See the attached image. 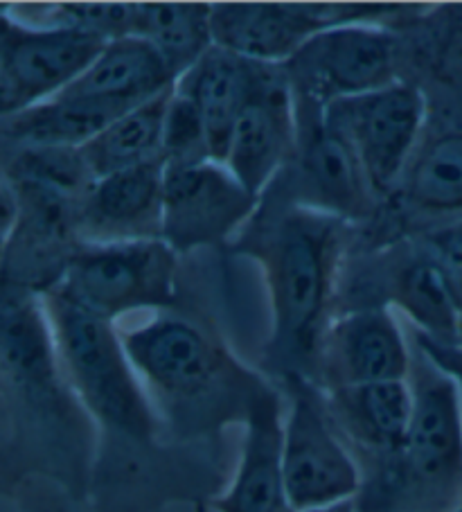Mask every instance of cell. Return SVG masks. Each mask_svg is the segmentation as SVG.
<instances>
[{
  "label": "cell",
  "instance_id": "2e32d148",
  "mask_svg": "<svg viewBox=\"0 0 462 512\" xmlns=\"http://www.w3.org/2000/svg\"><path fill=\"white\" fill-rule=\"evenodd\" d=\"M284 422L280 400L269 388L251 393L246 409V438L235 481L215 501L217 512H273L284 497Z\"/></svg>",
  "mask_w": 462,
  "mask_h": 512
},
{
  "label": "cell",
  "instance_id": "d4e9b609",
  "mask_svg": "<svg viewBox=\"0 0 462 512\" xmlns=\"http://www.w3.org/2000/svg\"><path fill=\"white\" fill-rule=\"evenodd\" d=\"M402 28L415 30L411 43L417 70L449 113L462 118V5H440L417 19H406Z\"/></svg>",
  "mask_w": 462,
  "mask_h": 512
},
{
  "label": "cell",
  "instance_id": "8fae6325",
  "mask_svg": "<svg viewBox=\"0 0 462 512\" xmlns=\"http://www.w3.org/2000/svg\"><path fill=\"white\" fill-rule=\"evenodd\" d=\"M296 206L339 219L372 215L375 192L350 145L325 122V109L296 100Z\"/></svg>",
  "mask_w": 462,
  "mask_h": 512
},
{
  "label": "cell",
  "instance_id": "836d02e7",
  "mask_svg": "<svg viewBox=\"0 0 462 512\" xmlns=\"http://www.w3.org/2000/svg\"><path fill=\"white\" fill-rule=\"evenodd\" d=\"M458 512H462V506H460V510H458Z\"/></svg>",
  "mask_w": 462,
  "mask_h": 512
},
{
  "label": "cell",
  "instance_id": "7c38bea8",
  "mask_svg": "<svg viewBox=\"0 0 462 512\" xmlns=\"http://www.w3.org/2000/svg\"><path fill=\"white\" fill-rule=\"evenodd\" d=\"M122 341L142 382L174 404L199 400L224 370L208 334L179 316H156Z\"/></svg>",
  "mask_w": 462,
  "mask_h": 512
},
{
  "label": "cell",
  "instance_id": "ffe728a7",
  "mask_svg": "<svg viewBox=\"0 0 462 512\" xmlns=\"http://www.w3.org/2000/svg\"><path fill=\"white\" fill-rule=\"evenodd\" d=\"M129 109L111 102L59 93L3 118L7 147H84Z\"/></svg>",
  "mask_w": 462,
  "mask_h": 512
},
{
  "label": "cell",
  "instance_id": "4dcf8cb0",
  "mask_svg": "<svg viewBox=\"0 0 462 512\" xmlns=\"http://www.w3.org/2000/svg\"><path fill=\"white\" fill-rule=\"evenodd\" d=\"M449 278L453 287V298H456V307H458V325H460V343H462V271L449 269Z\"/></svg>",
  "mask_w": 462,
  "mask_h": 512
},
{
  "label": "cell",
  "instance_id": "277c9868",
  "mask_svg": "<svg viewBox=\"0 0 462 512\" xmlns=\"http://www.w3.org/2000/svg\"><path fill=\"white\" fill-rule=\"evenodd\" d=\"M176 255L165 240L82 242L57 289L106 321L136 310L172 307L179 271Z\"/></svg>",
  "mask_w": 462,
  "mask_h": 512
},
{
  "label": "cell",
  "instance_id": "f546056e",
  "mask_svg": "<svg viewBox=\"0 0 462 512\" xmlns=\"http://www.w3.org/2000/svg\"><path fill=\"white\" fill-rule=\"evenodd\" d=\"M0 197H3V240L5 237H10L16 222H19L21 217V199H19V192H16L14 185L5 179L3 176V190H0Z\"/></svg>",
  "mask_w": 462,
  "mask_h": 512
},
{
  "label": "cell",
  "instance_id": "7a4b0ae2",
  "mask_svg": "<svg viewBox=\"0 0 462 512\" xmlns=\"http://www.w3.org/2000/svg\"><path fill=\"white\" fill-rule=\"evenodd\" d=\"M46 314L59 366L93 418L115 434L149 443L154 409L113 321L79 307L57 287L46 291Z\"/></svg>",
  "mask_w": 462,
  "mask_h": 512
},
{
  "label": "cell",
  "instance_id": "4fadbf2b",
  "mask_svg": "<svg viewBox=\"0 0 462 512\" xmlns=\"http://www.w3.org/2000/svg\"><path fill=\"white\" fill-rule=\"evenodd\" d=\"M413 352L386 307L372 305L332 321L325 334L318 379L325 391L377 382H402L411 375Z\"/></svg>",
  "mask_w": 462,
  "mask_h": 512
},
{
  "label": "cell",
  "instance_id": "83f0119b",
  "mask_svg": "<svg viewBox=\"0 0 462 512\" xmlns=\"http://www.w3.org/2000/svg\"><path fill=\"white\" fill-rule=\"evenodd\" d=\"M46 25L82 30L109 43L131 37L133 3H61L52 7Z\"/></svg>",
  "mask_w": 462,
  "mask_h": 512
},
{
  "label": "cell",
  "instance_id": "8992f818",
  "mask_svg": "<svg viewBox=\"0 0 462 512\" xmlns=\"http://www.w3.org/2000/svg\"><path fill=\"white\" fill-rule=\"evenodd\" d=\"M429 100L408 79L357 97H345L325 109V122L345 143L366 172L375 197L397 192L417 149Z\"/></svg>",
  "mask_w": 462,
  "mask_h": 512
},
{
  "label": "cell",
  "instance_id": "cb8c5ba5",
  "mask_svg": "<svg viewBox=\"0 0 462 512\" xmlns=\"http://www.w3.org/2000/svg\"><path fill=\"white\" fill-rule=\"evenodd\" d=\"M212 5L203 3H133V37L151 43L176 77L215 48Z\"/></svg>",
  "mask_w": 462,
  "mask_h": 512
},
{
  "label": "cell",
  "instance_id": "ac0fdd59",
  "mask_svg": "<svg viewBox=\"0 0 462 512\" xmlns=\"http://www.w3.org/2000/svg\"><path fill=\"white\" fill-rule=\"evenodd\" d=\"M176 82L179 77L161 52L131 34L106 43L91 68L61 93L111 102L131 111L172 91Z\"/></svg>",
  "mask_w": 462,
  "mask_h": 512
},
{
  "label": "cell",
  "instance_id": "9c48e42d",
  "mask_svg": "<svg viewBox=\"0 0 462 512\" xmlns=\"http://www.w3.org/2000/svg\"><path fill=\"white\" fill-rule=\"evenodd\" d=\"M257 203L260 197L224 163L165 167L163 240L176 253L221 244L253 217Z\"/></svg>",
  "mask_w": 462,
  "mask_h": 512
},
{
  "label": "cell",
  "instance_id": "9a60e30c",
  "mask_svg": "<svg viewBox=\"0 0 462 512\" xmlns=\"http://www.w3.org/2000/svg\"><path fill=\"white\" fill-rule=\"evenodd\" d=\"M165 163L154 161L97 179L77 208L84 244L163 240Z\"/></svg>",
  "mask_w": 462,
  "mask_h": 512
},
{
  "label": "cell",
  "instance_id": "44dd1931",
  "mask_svg": "<svg viewBox=\"0 0 462 512\" xmlns=\"http://www.w3.org/2000/svg\"><path fill=\"white\" fill-rule=\"evenodd\" d=\"M397 192L417 215L462 219V127L442 129L417 145Z\"/></svg>",
  "mask_w": 462,
  "mask_h": 512
},
{
  "label": "cell",
  "instance_id": "3957f363",
  "mask_svg": "<svg viewBox=\"0 0 462 512\" xmlns=\"http://www.w3.org/2000/svg\"><path fill=\"white\" fill-rule=\"evenodd\" d=\"M413 422L388 456V494L399 512H458L462 506V406L458 388L426 355H413ZM395 510V512H397Z\"/></svg>",
  "mask_w": 462,
  "mask_h": 512
},
{
  "label": "cell",
  "instance_id": "d6a6232c",
  "mask_svg": "<svg viewBox=\"0 0 462 512\" xmlns=\"http://www.w3.org/2000/svg\"><path fill=\"white\" fill-rule=\"evenodd\" d=\"M273 512H298V510L293 508V506H289V503H282V506L278 510H273Z\"/></svg>",
  "mask_w": 462,
  "mask_h": 512
},
{
  "label": "cell",
  "instance_id": "ba28073f",
  "mask_svg": "<svg viewBox=\"0 0 462 512\" xmlns=\"http://www.w3.org/2000/svg\"><path fill=\"white\" fill-rule=\"evenodd\" d=\"M106 41L61 25H30L3 12L0 109L3 118L41 104L77 82Z\"/></svg>",
  "mask_w": 462,
  "mask_h": 512
},
{
  "label": "cell",
  "instance_id": "1f68e13d",
  "mask_svg": "<svg viewBox=\"0 0 462 512\" xmlns=\"http://www.w3.org/2000/svg\"><path fill=\"white\" fill-rule=\"evenodd\" d=\"M312 512H357V510H354V503L352 501H343V503H336V506L312 510Z\"/></svg>",
  "mask_w": 462,
  "mask_h": 512
},
{
  "label": "cell",
  "instance_id": "52a82bcc",
  "mask_svg": "<svg viewBox=\"0 0 462 512\" xmlns=\"http://www.w3.org/2000/svg\"><path fill=\"white\" fill-rule=\"evenodd\" d=\"M291 409L284 422V497L298 512L352 501L361 474L327 420L325 397L300 375H287Z\"/></svg>",
  "mask_w": 462,
  "mask_h": 512
},
{
  "label": "cell",
  "instance_id": "5bb4252c",
  "mask_svg": "<svg viewBox=\"0 0 462 512\" xmlns=\"http://www.w3.org/2000/svg\"><path fill=\"white\" fill-rule=\"evenodd\" d=\"M296 134L289 82L280 66H271L239 113L224 165L248 192L262 197L266 185L296 152Z\"/></svg>",
  "mask_w": 462,
  "mask_h": 512
},
{
  "label": "cell",
  "instance_id": "603a6c76",
  "mask_svg": "<svg viewBox=\"0 0 462 512\" xmlns=\"http://www.w3.org/2000/svg\"><path fill=\"white\" fill-rule=\"evenodd\" d=\"M174 88L124 113L122 118L100 131L91 143L79 147L95 179L163 161L165 118Z\"/></svg>",
  "mask_w": 462,
  "mask_h": 512
},
{
  "label": "cell",
  "instance_id": "484cf974",
  "mask_svg": "<svg viewBox=\"0 0 462 512\" xmlns=\"http://www.w3.org/2000/svg\"><path fill=\"white\" fill-rule=\"evenodd\" d=\"M3 176L41 185L77 208L97 181L82 149L75 147H12L5 156Z\"/></svg>",
  "mask_w": 462,
  "mask_h": 512
},
{
  "label": "cell",
  "instance_id": "e0dca14e",
  "mask_svg": "<svg viewBox=\"0 0 462 512\" xmlns=\"http://www.w3.org/2000/svg\"><path fill=\"white\" fill-rule=\"evenodd\" d=\"M269 68L215 46L176 82V91L190 97L201 111L212 161L226 163L230 136L239 113L260 88Z\"/></svg>",
  "mask_w": 462,
  "mask_h": 512
},
{
  "label": "cell",
  "instance_id": "4316f807",
  "mask_svg": "<svg viewBox=\"0 0 462 512\" xmlns=\"http://www.w3.org/2000/svg\"><path fill=\"white\" fill-rule=\"evenodd\" d=\"M208 161H212V152L201 111L190 97L181 95L174 88L170 109H167L165 118L163 163L165 167H183Z\"/></svg>",
  "mask_w": 462,
  "mask_h": 512
},
{
  "label": "cell",
  "instance_id": "6da1fadb",
  "mask_svg": "<svg viewBox=\"0 0 462 512\" xmlns=\"http://www.w3.org/2000/svg\"><path fill=\"white\" fill-rule=\"evenodd\" d=\"M343 244V219L305 206L284 210L239 244L266 273L273 310L269 359L284 375H318Z\"/></svg>",
  "mask_w": 462,
  "mask_h": 512
},
{
  "label": "cell",
  "instance_id": "7402d4cb",
  "mask_svg": "<svg viewBox=\"0 0 462 512\" xmlns=\"http://www.w3.org/2000/svg\"><path fill=\"white\" fill-rule=\"evenodd\" d=\"M390 300L402 307L417 332L442 343H460L458 307L449 269L433 251L411 253L390 273Z\"/></svg>",
  "mask_w": 462,
  "mask_h": 512
},
{
  "label": "cell",
  "instance_id": "30bf717a",
  "mask_svg": "<svg viewBox=\"0 0 462 512\" xmlns=\"http://www.w3.org/2000/svg\"><path fill=\"white\" fill-rule=\"evenodd\" d=\"M363 19V5L219 3L210 23L217 48L262 66H284L314 34Z\"/></svg>",
  "mask_w": 462,
  "mask_h": 512
},
{
  "label": "cell",
  "instance_id": "f1b7e54d",
  "mask_svg": "<svg viewBox=\"0 0 462 512\" xmlns=\"http://www.w3.org/2000/svg\"><path fill=\"white\" fill-rule=\"evenodd\" d=\"M415 348L456 384L462 406V343H442L415 330Z\"/></svg>",
  "mask_w": 462,
  "mask_h": 512
},
{
  "label": "cell",
  "instance_id": "5b68a950",
  "mask_svg": "<svg viewBox=\"0 0 462 512\" xmlns=\"http://www.w3.org/2000/svg\"><path fill=\"white\" fill-rule=\"evenodd\" d=\"M296 100L330 104L402 79V43L388 25H336L314 34L280 66Z\"/></svg>",
  "mask_w": 462,
  "mask_h": 512
},
{
  "label": "cell",
  "instance_id": "d6986e66",
  "mask_svg": "<svg viewBox=\"0 0 462 512\" xmlns=\"http://www.w3.org/2000/svg\"><path fill=\"white\" fill-rule=\"evenodd\" d=\"M327 411L345 434L370 452L393 456L404 445L415 400L408 379L327 391Z\"/></svg>",
  "mask_w": 462,
  "mask_h": 512
}]
</instances>
